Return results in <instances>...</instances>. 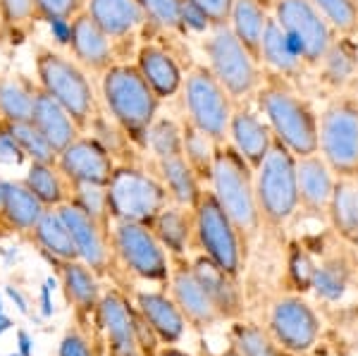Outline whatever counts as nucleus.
Masks as SVG:
<instances>
[{
    "label": "nucleus",
    "instance_id": "052dcab7",
    "mask_svg": "<svg viewBox=\"0 0 358 356\" xmlns=\"http://www.w3.org/2000/svg\"><path fill=\"white\" fill-rule=\"evenodd\" d=\"M220 356H241V354H239V352H236V349L232 347V344H229V347H227V349H224V352H222Z\"/></svg>",
    "mask_w": 358,
    "mask_h": 356
},
{
    "label": "nucleus",
    "instance_id": "aec40b11",
    "mask_svg": "<svg viewBox=\"0 0 358 356\" xmlns=\"http://www.w3.org/2000/svg\"><path fill=\"white\" fill-rule=\"evenodd\" d=\"M86 13L113 38L120 55L138 29L146 27V15L138 0H86Z\"/></svg>",
    "mask_w": 358,
    "mask_h": 356
},
{
    "label": "nucleus",
    "instance_id": "8fccbe9b",
    "mask_svg": "<svg viewBox=\"0 0 358 356\" xmlns=\"http://www.w3.org/2000/svg\"><path fill=\"white\" fill-rule=\"evenodd\" d=\"M57 356H96L94 342L79 328H69L60 340L57 347Z\"/></svg>",
    "mask_w": 358,
    "mask_h": 356
},
{
    "label": "nucleus",
    "instance_id": "69168bd1",
    "mask_svg": "<svg viewBox=\"0 0 358 356\" xmlns=\"http://www.w3.org/2000/svg\"><path fill=\"white\" fill-rule=\"evenodd\" d=\"M203 356H213V354H203Z\"/></svg>",
    "mask_w": 358,
    "mask_h": 356
},
{
    "label": "nucleus",
    "instance_id": "c756f323",
    "mask_svg": "<svg viewBox=\"0 0 358 356\" xmlns=\"http://www.w3.org/2000/svg\"><path fill=\"white\" fill-rule=\"evenodd\" d=\"M155 175L160 177V182L165 185L167 194H170L172 204L187 206V208L196 211L203 199L206 189L201 177L196 175L192 165L187 163L184 156H172V158H163L155 160Z\"/></svg>",
    "mask_w": 358,
    "mask_h": 356
},
{
    "label": "nucleus",
    "instance_id": "dca6fc26",
    "mask_svg": "<svg viewBox=\"0 0 358 356\" xmlns=\"http://www.w3.org/2000/svg\"><path fill=\"white\" fill-rule=\"evenodd\" d=\"M57 168L69 180V185H108L117 168V160L84 131L65 151L57 153Z\"/></svg>",
    "mask_w": 358,
    "mask_h": 356
},
{
    "label": "nucleus",
    "instance_id": "423d86ee",
    "mask_svg": "<svg viewBox=\"0 0 358 356\" xmlns=\"http://www.w3.org/2000/svg\"><path fill=\"white\" fill-rule=\"evenodd\" d=\"M256 199L265 225L282 227L299 213L296 156L282 141H273L256 168Z\"/></svg>",
    "mask_w": 358,
    "mask_h": 356
},
{
    "label": "nucleus",
    "instance_id": "f03ea898",
    "mask_svg": "<svg viewBox=\"0 0 358 356\" xmlns=\"http://www.w3.org/2000/svg\"><path fill=\"white\" fill-rule=\"evenodd\" d=\"M101 94L108 115L124 129L134 146L143 151L148 127L155 122L163 103L151 84L143 79L136 65L117 62L101 77Z\"/></svg>",
    "mask_w": 358,
    "mask_h": 356
},
{
    "label": "nucleus",
    "instance_id": "79ce46f5",
    "mask_svg": "<svg viewBox=\"0 0 358 356\" xmlns=\"http://www.w3.org/2000/svg\"><path fill=\"white\" fill-rule=\"evenodd\" d=\"M86 134H91L94 139L101 143L103 148H106L110 156L120 163H129L127 160L124 153H131L134 151V141L129 139V136L124 134V129L120 127L117 122L110 118V115H103V113H96L94 120L89 122V129H86Z\"/></svg>",
    "mask_w": 358,
    "mask_h": 356
},
{
    "label": "nucleus",
    "instance_id": "e2e57ef3",
    "mask_svg": "<svg viewBox=\"0 0 358 356\" xmlns=\"http://www.w3.org/2000/svg\"><path fill=\"white\" fill-rule=\"evenodd\" d=\"M5 311V308H3V297H0V313H3Z\"/></svg>",
    "mask_w": 358,
    "mask_h": 356
},
{
    "label": "nucleus",
    "instance_id": "680f3d73",
    "mask_svg": "<svg viewBox=\"0 0 358 356\" xmlns=\"http://www.w3.org/2000/svg\"><path fill=\"white\" fill-rule=\"evenodd\" d=\"M3 185H5V180L0 177V201H3Z\"/></svg>",
    "mask_w": 358,
    "mask_h": 356
},
{
    "label": "nucleus",
    "instance_id": "bb28decb",
    "mask_svg": "<svg viewBox=\"0 0 358 356\" xmlns=\"http://www.w3.org/2000/svg\"><path fill=\"white\" fill-rule=\"evenodd\" d=\"M261 65L268 70V74L282 77L287 82H296L299 77H303V72L308 70L301 55L296 53V48L292 45L289 36L282 31V27L277 24V20L270 15L268 27L263 34L261 43Z\"/></svg>",
    "mask_w": 358,
    "mask_h": 356
},
{
    "label": "nucleus",
    "instance_id": "a211bd4d",
    "mask_svg": "<svg viewBox=\"0 0 358 356\" xmlns=\"http://www.w3.org/2000/svg\"><path fill=\"white\" fill-rule=\"evenodd\" d=\"M69 55L84 67L86 72L106 74L120 62L117 45L101 27L91 20L89 13H82L72 20V36H69Z\"/></svg>",
    "mask_w": 358,
    "mask_h": 356
},
{
    "label": "nucleus",
    "instance_id": "ea45409f",
    "mask_svg": "<svg viewBox=\"0 0 358 356\" xmlns=\"http://www.w3.org/2000/svg\"><path fill=\"white\" fill-rule=\"evenodd\" d=\"M229 344L241 356H287L270 330H263L256 323H234L229 330Z\"/></svg>",
    "mask_w": 358,
    "mask_h": 356
},
{
    "label": "nucleus",
    "instance_id": "4c0bfd02",
    "mask_svg": "<svg viewBox=\"0 0 358 356\" xmlns=\"http://www.w3.org/2000/svg\"><path fill=\"white\" fill-rule=\"evenodd\" d=\"M217 146L220 143L210 139L206 131H201L187 118L182 120V156L187 158V163L201 177V182H208V185H210L213 177V163H215Z\"/></svg>",
    "mask_w": 358,
    "mask_h": 356
},
{
    "label": "nucleus",
    "instance_id": "2f4dec72",
    "mask_svg": "<svg viewBox=\"0 0 358 356\" xmlns=\"http://www.w3.org/2000/svg\"><path fill=\"white\" fill-rule=\"evenodd\" d=\"M31 242L38 246L43 256H48L50 261H77V246L69 234V227L65 218L60 215L57 208H48L41 215V220L36 222V227L31 229Z\"/></svg>",
    "mask_w": 358,
    "mask_h": 356
},
{
    "label": "nucleus",
    "instance_id": "4468645a",
    "mask_svg": "<svg viewBox=\"0 0 358 356\" xmlns=\"http://www.w3.org/2000/svg\"><path fill=\"white\" fill-rule=\"evenodd\" d=\"M60 215L65 218L69 234L77 246L79 261H84L96 275H108L115 266V251H113V239H110V227L103 225L101 220H96L94 215H89L82 206H77L74 201L62 204Z\"/></svg>",
    "mask_w": 358,
    "mask_h": 356
},
{
    "label": "nucleus",
    "instance_id": "7c9ffc66",
    "mask_svg": "<svg viewBox=\"0 0 358 356\" xmlns=\"http://www.w3.org/2000/svg\"><path fill=\"white\" fill-rule=\"evenodd\" d=\"M317 82L330 91H344L358 74V43L356 38L337 36L330 50L317 62Z\"/></svg>",
    "mask_w": 358,
    "mask_h": 356
},
{
    "label": "nucleus",
    "instance_id": "6e6552de",
    "mask_svg": "<svg viewBox=\"0 0 358 356\" xmlns=\"http://www.w3.org/2000/svg\"><path fill=\"white\" fill-rule=\"evenodd\" d=\"M317 153L332 172L358 180V99L339 94L317 115Z\"/></svg>",
    "mask_w": 358,
    "mask_h": 356
},
{
    "label": "nucleus",
    "instance_id": "0e129e2a",
    "mask_svg": "<svg viewBox=\"0 0 358 356\" xmlns=\"http://www.w3.org/2000/svg\"><path fill=\"white\" fill-rule=\"evenodd\" d=\"M8 356H22L20 352H15V354H8Z\"/></svg>",
    "mask_w": 358,
    "mask_h": 356
},
{
    "label": "nucleus",
    "instance_id": "c85d7f7f",
    "mask_svg": "<svg viewBox=\"0 0 358 356\" xmlns=\"http://www.w3.org/2000/svg\"><path fill=\"white\" fill-rule=\"evenodd\" d=\"M31 122H34V127L48 139V143L57 153L65 151L79 134H84V131L77 127V122L72 120V115H69L53 96H48L41 89L36 91V99H34Z\"/></svg>",
    "mask_w": 358,
    "mask_h": 356
},
{
    "label": "nucleus",
    "instance_id": "a19ab883",
    "mask_svg": "<svg viewBox=\"0 0 358 356\" xmlns=\"http://www.w3.org/2000/svg\"><path fill=\"white\" fill-rule=\"evenodd\" d=\"M143 151L151 153L153 160L182 156V122L172 118H155V122L148 127Z\"/></svg>",
    "mask_w": 358,
    "mask_h": 356
},
{
    "label": "nucleus",
    "instance_id": "603ef678",
    "mask_svg": "<svg viewBox=\"0 0 358 356\" xmlns=\"http://www.w3.org/2000/svg\"><path fill=\"white\" fill-rule=\"evenodd\" d=\"M27 156L24 151L20 148V143L13 139V134H10L8 129H5V124L0 122V165H10V168H20L22 163H27Z\"/></svg>",
    "mask_w": 358,
    "mask_h": 356
},
{
    "label": "nucleus",
    "instance_id": "39448f33",
    "mask_svg": "<svg viewBox=\"0 0 358 356\" xmlns=\"http://www.w3.org/2000/svg\"><path fill=\"white\" fill-rule=\"evenodd\" d=\"M170 204V194L155 172L134 163H117L108 182V206L113 222H138L148 225Z\"/></svg>",
    "mask_w": 358,
    "mask_h": 356
},
{
    "label": "nucleus",
    "instance_id": "864d4df0",
    "mask_svg": "<svg viewBox=\"0 0 358 356\" xmlns=\"http://www.w3.org/2000/svg\"><path fill=\"white\" fill-rule=\"evenodd\" d=\"M48 29H50V36L55 38V45H62V48H67V45H69V36H72V22L57 20V22H50Z\"/></svg>",
    "mask_w": 358,
    "mask_h": 356
},
{
    "label": "nucleus",
    "instance_id": "e433bc0d",
    "mask_svg": "<svg viewBox=\"0 0 358 356\" xmlns=\"http://www.w3.org/2000/svg\"><path fill=\"white\" fill-rule=\"evenodd\" d=\"M349 283H351V261L337 251V254L325 256L320 263H315L310 290L322 301H339L346 294V290H349Z\"/></svg>",
    "mask_w": 358,
    "mask_h": 356
},
{
    "label": "nucleus",
    "instance_id": "9d476101",
    "mask_svg": "<svg viewBox=\"0 0 358 356\" xmlns=\"http://www.w3.org/2000/svg\"><path fill=\"white\" fill-rule=\"evenodd\" d=\"M115 261L138 280L155 285H167L172 268V256L158 242L153 229L138 222H113L110 227Z\"/></svg>",
    "mask_w": 358,
    "mask_h": 356
},
{
    "label": "nucleus",
    "instance_id": "cd10ccee",
    "mask_svg": "<svg viewBox=\"0 0 358 356\" xmlns=\"http://www.w3.org/2000/svg\"><path fill=\"white\" fill-rule=\"evenodd\" d=\"M153 234L172 258H184L196 239V211L179 204H167L151 222Z\"/></svg>",
    "mask_w": 358,
    "mask_h": 356
},
{
    "label": "nucleus",
    "instance_id": "09e8293b",
    "mask_svg": "<svg viewBox=\"0 0 358 356\" xmlns=\"http://www.w3.org/2000/svg\"><path fill=\"white\" fill-rule=\"evenodd\" d=\"M292 256H289V273L292 280L296 283L301 290H310L313 283V273H315V261L303 251V246H292Z\"/></svg>",
    "mask_w": 358,
    "mask_h": 356
},
{
    "label": "nucleus",
    "instance_id": "72a5a7b5",
    "mask_svg": "<svg viewBox=\"0 0 358 356\" xmlns=\"http://www.w3.org/2000/svg\"><path fill=\"white\" fill-rule=\"evenodd\" d=\"M270 13L265 8L263 0H234L232 17H229V29L234 31V36L251 50L261 62V43L263 34L268 27Z\"/></svg>",
    "mask_w": 358,
    "mask_h": 356
},
{
    "label": "nucleus",
    "instance_id": "b1692460",
    "mask_svg": "<svg viewBox=\"0 0 358 356\" xmlns=\"http://www.w3.org/2000/svg\"><path fill=\"white\" fill-rule=\"evenodd\" d=\"M41 199L27 187L24 180H5L3 201H0V225L10 232L29 234L45 213Z\"/></svg>",
    "mask_w": 358,
    "mask_h": 356
},
{
    "label": "nucleus",
    "instance_id": "6e6d98bb",
    "mask_svg": "<svg viewBox=\"0 0 358 356\" xmlns=\"http://www.w3.org/2000/svg\"><path fill=\"white\" fill-rule=\"evenodd\" d=\"M50 290H53V280H45L43 287H41V297H38V301H41V313L48 318V315H53V299H50Z\"/></svg>",
    "mask_w": 358,
    "mask_h": 356
},
{
    "label": "nucleus",
    "instance_id": "5fc2aeb1",
    "mask_svg": "<svg viewBox=\"0 0 358 356\" xmlns=\"http://www.w3.org/2000/svg\"><path fill=\"white\" fill-rule=\"evenodd\" d=\"M5 294H8L10 301H13L15 306H17V311H20V313H29V301H27V297L22 294L20 287L8 285V287H5Z\"/></svg>",
    "mask_w": 358,
    "mask_h": 356
},
{
    "label": "nucleus",
    "instance_id": "f704fd0d",
    "mask_svg": "<svg viewBox=\"0 0 358 356\" xmlns=\"http://www.w3.org/2000/svg\"><path fill=\"white\" fill-rule=\"evenodd\" d=\"M24 182L41 199L45 208H60L62 204H67L72 199V185L62 175V170L57 168V163H38V160H31L27 168Z\"/></svg>",
    "mask_w": 358,
    "mask_h": 356
},
{
    "label": "nucleus",
    "instance_id": "c9c22d12",
    "mask_svg": "<svg viewBox=\"0 0 358 356\" xmlns=\"http://www.w3.org/2000/svg\"><path fill=\"white\" fill-rule=\"evenodd\" d=\"M38 84L24 74H10L0 79V120L3 122H27L31 120L34 99Z\"/></svg>",
    "mask_w": 358,
    "mask_h": 356
},
{
    "label": "nucleus",
    "instance_id": "473e14b6",
    "mask_svg": "<svg viewBox=\"0 0 358 356\" xmlns=\"http://www.w3.org/2000/svg\"><path fill=\"white\" fill-rule=\"evenodd\" d=\"M327 222L342 242L358 244V180L337 177Z\"/></svg>",
    "mask_w": 358,
    "mask_h": 356
},
{
    "label": "nucleus",
    "instance_id": "49530a36",
    "mask_svg": "<svg viewBox=\"0 0 358 356\" xmlns=\"http://www.w3.org/2000/svg\"><path fill=\"white\" fill-rule=\"evenodd\" d=\"M77 206H82L89 215L101 220L103 225L113 227L110 206H108V185H72V199Z\"/></svg>",
    "mask_w": 358,
    "mask_h": 356
},
{
    "label": "nucleus",
    "instance_id": "f257e3e1",
    "mask_svg": "<svg viewBox=\"0 0 358 356\" xmlns=\"http://www.w3.org/2000/svg\"><path fill=\"white\" fill-rule=\"evenodd\" d=\"M256 99L277 141L285 143L296 158L317 153V113L292 82L268 74L258 86Z\"/></svg>",
    "mask_w": 358,
    "mask_h": 356
},
{
    "label": "nucleus",
    "instance_id": "c03bdc74",
    "mask_svg": "<svg viewBox=\"0 0 358 356\" xmlns=\"http://www.w3.org/2000/svg\"><path fill=\"white\" fill-rule=\"evenodd\" d=\"M3 124L13 134V139L20 143V148L29 158V163L31 160H38V163H57V151L50 146L41 131L34 127L31 120H27V122H3Z\"/></svg>",
    "mask_w": 358,
    "mask_h": 356
},
{
    "label": "nucleus",
    "instance_id": "58836bf2",
    "mask_svg": "<svg viewBox=\"0 0 358 356\" xmlns=\"http://www.w3.org/2000/svg\"><path fill=\"white\" fill-rule=\"evenodd\" d=\"M36 0H0V36H8L10 43H20L38 24Z\"/></svg>",
    "mask_w": 358,
    "mask_h": 356
},
{
    "label": "nucleus",
    "instance_id": "2eb2a0df",
    "mask_svg": "<svg viewBox=\"0 0 358 356\" xmlns=\"http://www.w3.org/2000/svg\"><path fill=\"white\" fill-rule=\"evenodd\" d=\"M167 290H170V297L175 299L182 315L187 318V325H192V328L208 330L222 320L215 304L208 297L206 287L196 278L192 263L184 258H172Z\"/></svg>",
    "mask_w": 358,
    "mask_h": 356
},
{
    "label": "nucleus",
    "instance_id": "a18cd8bd",
    "mask_svg": "<svg viewBox=\"0 0 358 356\" xmlns=\"http://www.w3.org/2000/svg\"><path fill=\"white\" fill-rule=\"evenodd\" d=\"M337 36L358 38V0H313Z\"/></svg>",
    "mask_w": 358,
    "mask_h": 356
},
{
    "label": "nucleus",
    "instance_id": "13d9d810",
    "mask_svg": "<svg viewBox=\"0 0 358 356\" xmlns=\"http://www.w3.org/2000/svg\"><path fill=\"white\" fill-rule=\"evenodd\" d=\"M155 356H194V354L184 352V349L175 347V344H165V347L158 349V354H155Z\"/></svg>",
    "mask_w": 358,
    "mask_h": 356
},
{
    "label": "nucleus",
    "instance_id": "6ab92c4d",
    "mask_svg": "<svg viewBox=\"0 0 358 356\" xmlns=\"http://www.w3.org/2000/svg\"><path fill=\"white\" fill-rule=\"evenodd\" d=\"M296 185H299V208L313 218H325L337 185V175L320 153L296 158Z\"/></svg>",
    "mask_w": 358,
    "mask_h": 356
},
{
    "label": "nucleus",
    "instance_id": "7ed1b4c3",
    "mask_svg": "<svg viewBox=\"0 0 358 356\" xmlns=\"http://www.w3.org/2000/svg\"><path fill=\"white\" fill-rule=\"evenodd\" d=\"M210 192L224 208V213L232 218L244 242H253L263 227L261 208H258L256 199V170L246 163V158L229 141L217 146Z\"/></svg>",
    "mask_w": 358,
    "mask_h": 356
},
{
    "label": "nucleus",
    "instance_id": "5701e85b",
    "mask_svg": "<svg viewBox=\"0 0 358 356\" xmlns=\"http://www.w3.org/2000/svg\"><path fill=\"white\" fill-rule=\"evenodd\" d=\"M134 306L143 318L151 323L155 335L163 344H177L187 332V318L179 311L170 292L163 290H141L134 297Z\"/></svg>",
    "mask_w": 358,
    "mask_h": 356
},
{
    "label": "nucleus",
    "instance_id": "a878e982",
    "mask_svg": "<svg viewBox=\"0 0 358 356\" xmlns=\"http://www.w3.org/2000/svg\"><path fill=\"white\" fill-rule=\"evenodd\" d=\"M57 278H60L62 292L67 301L77 311L79 318L84 315H96V308L101 304L103 290H101V275H96L86 266L84 261H60L57 263Z\"/></svg>",
    "mask_w": 358,
    "mask_h": 356
},
{
    "label": "nucleus",
    "instance_id": "4d7b16f0",
    "mask_svg": "<svg viewBox=\"0 0 358 356\" xmlns=\"http://www.w3.org/2000/svg\"><path fill=\"white\" fill-rule=\"evenodd\" d=\"M17 352L22 356H34V337L27 330H17Z\"/></svg>",
    "mask_w": 358,
    "mask_h": 356
},
{
    "label": "nucleus",
    "instance_id": "37998d69",
    "mask_svg": "<svg viewBox=\"0 0 358 356\" xmlns=\"http://www.w3.org/2000/svg\"><path fill=\"white\" fill-rule=\"evenodd\" d=\"M141 10L146 15V27L158 29L165 34L187 36L184 29V0H138Z\"/></svg>",
    "mask_w": 358,
    "mask_h": 356
},
{
    "label": "nucleus",
    "instance_id": "0eeeda50",
    "mask_svg": "<svg viewBox=\"0 0 358 356\" xmlns=\"http://www.w3.org/2000/svg\"><path fill=\"white\" fill-rule=\"evenodd\" d=\"M203 53L208 70L215 74L217 82L229 91L234 101H246L248 96H256L258 86L263 82V65L234 36L229 24L213 27L206 34Z\"/></svg>",
    "mask_w": 358,
    "mask_h": 356
},
{
    "label": "nucleus",
    "instance_id": "393cba45",
    "mask_svg": "<svg viewBox=\"0 0 358 356\" xmlns=\"http://www.w3.org/2000/svg\"><path fill=\"white\" fill-rule=\"evenodd\" d=\"M196 278L201 280V285L206 287L208 297L215 304L217 313L222 320H236L244 313V297L236 285V278L222 271L217 263H213L208 256H199L192 263Z\"/></svg>",
    "mask_w": 358,
    "mask_h": 356
},
{
    "label": "nucleus",
    "instance_id": "4be33fe9",
    "mask_svg": "<svg viewBox=\"0 0 358 356\" xmlns=\"http://www.w3.org/2000/svg\"><path fill=\"white\" fill-rule=\"evenodd\" d=\"M227 141L256 170L263 163V158L268 156L270 146L275 141V134L270 129V124L265 122V118H261L256 111H251V108H236L232 115V122H229Z\"/></svg>",
    "mask_w": 358,
    "mask_h": 356
},
{
    "label": "nucleus",
    "instance_id": "ddd939ff",
    "mask_svg": "<svg viewBox=\"0 0 358 356\" xmlns=\"http://www.w3.org/2000/svg\"><path fill=\"white\" fill-rule=\"evenodd\" d=\"M268 330L289 356H306L320 337V318L301 297H280L270 308Z\"/></svg>",
    "mask_w": 358,
    "mask_h": 356
},
{
    "label": "nucleus",
    "instance_id": "1a4fd4ad",
    "mask_svg": "<svg viewBox=\"0 0 358 356\" xmlns=\"http://www.w3.org/2000/svg\"><path fill=\"white\" fill-rule=\"evenodd\" d=\"M184 113L192 124L206 131L210 139L224 143L229 136V122L234 115V99L208 70V65H192L182 84Z\"/></svg>",
    "mask_w": 358,
    "mask_h": 356
},
{
    "label": "nucleus",
    "instance_id": "de8ad7c7",
    "mask_svg": "<svg viewBox=\"0 0 358 356\" xmlns=\"http://www.w3.org/2000/svg\"><path fill=\"white\" fill-rule=\"evenodd\" d=\"M38 8V20L43 24L57 20H67L72 22L74 17H79L86 13V0H36Z\"/></svg>",
    "mask_w": 358,
    "mask_h": 356
},
{
    "label": "nucleus",
    "instance_id": "f3484780",
    "mask_svg": "<svg viewBox=\"0 0 358 356\" xmlns=\"http://www.w3.org/2000/svg\"><path fill=\"white\" fill-rule=\"evenodd\" d=\"M96 323L106 340L108 356H141L134 328V304H129L120 290L103 292Z\"/></svg>",
    "mask_w": 358,
    "mask_h": 356
},
{
    "label": "nucleus",
    "instance_id": "bf43d9fd",
    "mask_svg": "<svg viewBox=\"0 0 358 356\" xmlns=\"http://www.w3.org/2000/svg\"><path fill=\"white\" fill-rule=\"evenodd\" d=\"M10 328H13V320H10V315H5V311L0 313V335L3 332H8Z\"/></svg>",
    "mask_w": 358,
    "mask_h": 356
},
{
    "label": "nucleus",
    "instance_id": "3c124183",
    "mask_svg": "<svg viewBox=\"0 0 358 356\" xmlns=\"http://www.w3.org/2000/svg\"><path fill=\"white\" fill-rule=\"evenodd\" d=\"M194 8H199L206 15V20L210 22V27H222L229 24L232 17L234 0H189Z\"/></svg>",
    "mask_w": 358,
    "mask_h": 356
},
{
    "label": "nucleus",
    "instance_id": "f8f14e48",
    "mask_svg": "<svg viewBox=\"0 0 358 356\" xmlns=\"http://www.w3.org/2000/svg\"><path fill=\"white\" fill-rule=\"evenodd\" d=\"M273 17L282 27V31L289 36L306 67L315 70L317 62L325 57L330 45L334 43L337 34L325 22L313 0H275Z\"/></svg>",
    "mask_w": 358,
    "mask_h": 356
},
{
    "label": "nucleus",
    "instance_id": "20e7f679",
    "mask_svg": "<svg viewBox=\"0 0 358 356\" xmlns=\"http://www.w3.org/2000/svg\"><path fill=\"white\" fill-rule=\"evenodd\" d=\"M34 67H36L38 89L53 96L72 115L79 129H89V122L98 113L96 89L89 79V72L72 55H65L62 50L48 48V45L36 48Z\"/></svg>",
    "mask_w": 358,
    "mask_h": 356
},
{
    "label": "nucleus",
    "instance_id": "412c9836",
    "mask_svg": "<svg viewBox=\"0 0 358 356\" xmlns=\"http://www.w3.org/2000/svg\"><path fill=\"white\" fill-rule=\"evenodd\" d=\"M138 72L143 74L151 89L155 91L160 101L172 99L182 91L184 84V70L177 62V57L160 43H141L136 50Z\"/></svg>",
    "mask_w": 358,
    "mask_h": 356
},
{
    "label": "nucleus",
    "instance_id": "9b49d317",
    "mask_svg": "<svg viewBox=\"0 0 358 356\" xmlns=\"http://www.w3.org/2000/svg\"><path fill=\"white\" fill-rule=\"evenodd\" d=\"M196 242L203 249V256L217 263L222 271L239 278L246 261V242L210 189L196 208Z\"/></svg>",
    "mask_w": 358,
    "mask_h": 356
}]
</instances>
